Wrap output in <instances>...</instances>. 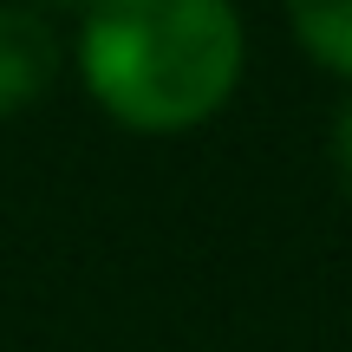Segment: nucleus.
<instances>
[{
    "label": "nucleus",
    "instance_id": "3",
    "mask_svg": "<svg viewBox=\"0 0 352 352\" xmlns=\"http://www.w3.org/2000/svg\"><path fill=\"white\" fill-rule=\"evenodd\" d=\"M287 13H294L300 46L314 52L320 65H333V72L352 78V0H287Z\"/></svg>",
    "mask_w": 352,
    "mask_h": 352
},
{
    "label": "nucleus",
    "instance_id": "5",
    "mask_svg": "<svg viewBox=\"0 0 352 352\" xmlns=\"http://www.w3.org/2000/svg\"><path fill=\"white\" fill-rule=\"evenodd\" d=\"M39 7H52V13H91V0H39Z\"/></svg>",
    "mask_w": 352,
    "mask_h": 352
},
{
    "label": "nucleus",
    "instance_id": "1",
    "mask_svg": "<svg viewBox=\"0 0 352 352\" xmlns=\"http://www.w3.org/2000/svg\"><path fill=\"white\" fill-rule=\"evenodd\" d=\"M78 59L111 118L183 131L235 91L241 20L228 0H91Z\"/></svg>",
    "mask_w": 352,
    "mask_h": 352
},
{
    "label": "nucleus",
    "instance_id": "2",
    "mask_svg": "<svg viewBox=\"0 0 352 352\" xmlns=\"http://www.w3.org/2000/svg\"><path fill=\"white\" fill-rule=\"evenodd\" d=\"M59 72V39L33 7H0V118L26 111Z\"/></svg>",
    "mask_w": 352,
    "mask_h": 352
},
{
    "label": "nucleus",
    "instance_id": "4",
    "mask_svg": "<svg viewBox=\"0 0 352 352\" xmlns=\"http://www.w3.org/2000/svg\"><path fill=\"white\" fill-rule=\"evenodd\" d=\"M333 164H340V183L352 189V98L340 104V118H333Z\"/></svg>",
    "mask_w": 352,
    "mask_h": 352
}]
</instances>
